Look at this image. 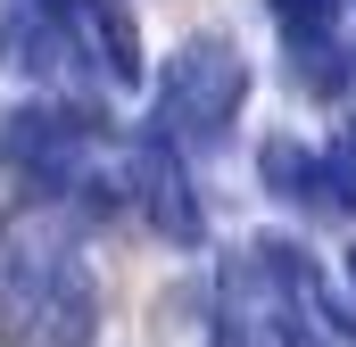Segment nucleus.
<instances>
[{"label":"nucleus","mask_w":356,"mask_h":347,"mask_svg":"<svg viewBox=\"0 0 356 347\" xmlns=\"http://www.w3.org/2000/svg\"><path fill=\"white\" fill-rule=\"evenodd\" d=\"M83 207L58 190H25L0 223V347H91L99 281L83 264Z\"/></svg>","instance_id":"nucleus-1"},{"label":"nucleus","mask_w":356,"mask_h":347,"mask_svg":"<svg viewBox=\"0 0 356 347\" xmlns=\"http://www.w3.org/2000/svg\"><path fill=\"white\" fill-rule=\"evenodd\" d=\"M99 149H108V124L91 116V108H67V99H50V108H8L0 116V166L17 174L25 190H58V198H75V207H108V174H99Z\"/></svg>","instance_id":"nucleus-2"},{"label":"nucleus","mask_w":356,"mask_h":347,"mask_svg":"<svg viewBox=\"0 0 356 347\" xmlns=\"http://www.w3.org/2000/svg\"><path fill=\"white\" fill-rule=\"evenodd\" d=\"M241 99H249L241 42L232 33H191L175 58H166V75H158V133H175L182 149H216L232 133Z\"/></svg>","instance_id":"nucleus-3"},{"label":"nucleus","mask_w":356,"mask_h":347,"mask_svg":"<svg viewBox=\"0 0 356 347\" xmlns=\"http://www.w3.org/2000/svg\"><path fill=\"white\" fill-rule=\"evenodd\" d=\"M0 67H17L25 83L75 91L91 58L75 42V25L58 17V0H0Z\"/></svg>","instance_id":"nucleus-4"},{"label":"nucleus","mask_w":356,"mask_h":347,"mask_svg":"<svg viewBox=\"0 0 356 347\" xmlns=\"http://www.w3.org/2000/svg\"><path fill=\"white\" fill-rule=\"evenodd\" d=\"M133 207H141L175 248L207 240V207H199V190H191V174H182V141L175 133H141V141H133Z\"/></svg>","instance_id":"nucleus-5"},{"label":"nucleus","mask_w":356,"mask_h":347,"mask_svg":"<svg viewBox=\"0 0 356 347\" xmlns=\"http://www.w3.org/2000/svg\"><path fill=\"white\" fill-rule=\"evenodd\" d=\"M58 17L75 25L91 75H108V83H133L141 75V33H133V8L124 0H58Z\"/></svg>","instance_id":"nucleus-6"},{"label":"nucleus","mask_w":356,"mask_h":347,"mask_svg":"<svg viewBox=\"0 0 356 347\" xmlns=\"http://www.w3.org/2000/svg\"><path fill=\"white\" fill-rule=\"evenodd\" d=\"M266 182L290 198V207H307V215H340V207H348L340 166L315 158V149H298V141H266Z\"/></svg>","instance_id":"nucleus-7"},{"label":"nucleus","mask_w":356,"mask_h":347,"mask_svg":"<svg viewBox=\"0 0 356 347\" xmlns=\"http://www.w3.org/2000/svg\"><path fill=\"white\" fill-rule=\"evenodd\" d=\"M207 347H257V339H249L241 323H216V339H207Z\"/></svg>","instance_id":"nucleus-8"},{"label":"nucleus","mask_w":356,"mask_h":347,"mask_svg":"<svg viewBox=\"0 0 356 347\" xmlns=\"http://www.w3.org/2000/svg\"><path fill=\"white\" fill-rule=\"evenodd\" d=\"M348 289H356V248H348Z\"/></svg>","instance_id":"nucleus-9"}]
</instances>
